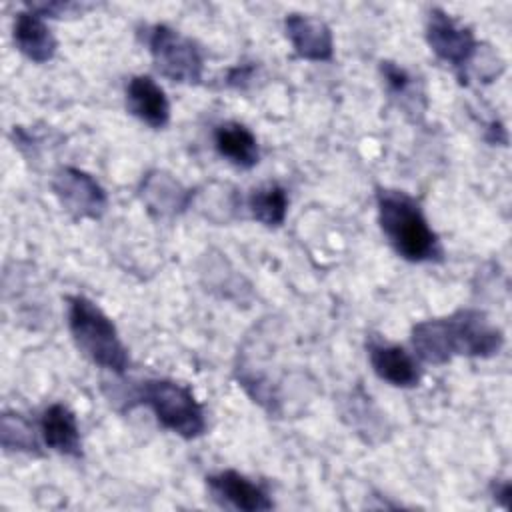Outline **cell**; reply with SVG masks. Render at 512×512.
Segmentation results:
<instances>
[{"label": "cell", "instance_id": "cell-1", "mask_svg": "<svg viewBox=\"0 0 512 512\" xmlns=\"http://www.w3.org/2000/svg\"><path fill=\"white\" fill-rule=\"evenodd\" d=\"M416 356L434 366L454 356L490 358L504 346V334L482 310L462 308L450 316L416 322L410 332Z\"/></svg>", "mask_w": 512, "mask_h": 512}, {"label": "cell", "instance_id": "cell-2", "mask_svg": "<svg viewBox=\"0 0 512 512\" xmlns=\"http://www.w3.org/2000/svg\"><path fill=\"white\" fill-rule=\"evenodd\" d=\"M378 222L394 252L408 262L442 260V244L428 224L422 206L404 190H376Z\"/></svg>", "mask_w": 512, "mask_h": 512}, {"label": "cell", "instance_id": "cell-3", "mask_svg": "<svg viewBox=\"0 0 512 512\" xmlns=\"http://www.w3.org/2000/svg\"><path fill=\"white\" fill-rule=\"evenodd\" d=\"M68 328L78 350L114 374H124L130 358L114 322L86 296H68Z\"/></svg>", "mask_w": 512, "mask_h": 512}, {"label": "cell", "instance_id": "cell-4", "mask_svg": "<svg viewBox=\"0 0 512 512\" xmlns=\"http://www.w3.org/2000/svg\"><path fill=\"white\" fill-rule=\"evenodd\" d=\"M136 404H146L156 420L170 432L194 440L206 430V416L194 392L174 380L154 378L140 384L134 394Z\"/></svg>", "mask_w": 512, "mask_h": 512}, {"label": "cell", "instance_id": "cell-5", "mask_svg": "<svg viewBox=\"0 0 512 512\" xmlns=\"http://www.w3.org/2000/svg\"><path fill=\"white\" fill-rule=\"evenodd\" d=\"M146 44L154 68L164 78L178 84H198L202 80L204 56L192 38L166 24H154L148 28Z\"/></svg>", "mask_w": 512, "mask_h": 512}, {"label": "cell", "instance_id": "cell-6", "mask_svg": "<svg viewBox=\"0 0 512 512\" xmlns=\"http://www.w3.org/2000/svg\"><path fill=\"white\" fill-rule=\"evenodd\" d=\"M426 42L436 58L450 64L460 80L466 82V70L480 52V42L474 32L442 8H432L426 20Z\"/></svg>", "mask_w": 512, "mask_h": 512}, {"label": "cell", "instance_id": "cell-7", "mask_svg": "<svg viewBox=\"0 0 512 512\" xmlns=\"http://www.w3.org/2000/svg\"><path fill=\"white\" fill-rule=\"evenodd\" d=\"M52 192L62 208L74 218L98 220L108 208L106 190L100 182L74 166H60L52 176Z\"/></svg>", "mask_w": 512, "mask_h": 512}, {"label": "cell", "instance_id": "cell-8", "mask_svg": "<svg viewBox=\"0 0 512 512\" xmlns=\"http://www.w3.org/2000/svg\"><path fill=\"white\" fill-rule=\"evenodd\" d=\"M206 484L212 498L222 506L244 512H262L274 508L268 492L236 470H222L212 474L206 478Z\"/></svg>", "mask_w": 512, "mask_h": 512}, {"label": "cell", "instance_id": "cell-9", "mask_svg": "<svg viewBox=\"0 0 512 512\" xmlns=\"http://www.w3.org/2000/svg\"><path fill=\"white\" fill-rule=\"evenodd\" d=\"M284 32L296 56L310 62H328L334 56V38L330 26L310 14L292 12L284 20Z\"/></svg>", "mask_w": 512, "mask_h": 512}, {"label": "cell", "instance_id": "cell-10", "mask_svg": "<svg viewBox=\"0 0 512 512\" xmlns=\"http://www.w3.org/2000/svg\"><path fill=\"white\" fill-rule=\"evenodd\" d=\"M368 358L374 374L396 388H412L420 382L422 372L416 358L398 344L370 340Z\"/></svg>", "mask_w": 512, "mask_h": 512}, {"label": "cell", "instance_id": "cell-11", "mask_svg": "<svg viewBox=\"0 0 512 512\" xmlns=\"http://www.w3.org/2000/svg\"><path fill=\"white\" fill-rule=\"evenodd\" d=\"M138 194L148 206V212L160 218L180 214L192 202V190H186L176 178L160 170L148 172L142 178Z\"/></svg>", "mask_w": 512, "mask_h": 512}, {"label": "cell", "instance_id": "cell-12", "mask_svg": "<svg viewBox=\"0 0 512 512\" xmlns=\"http://www.w3.org/2000/svg\"><path fill=\"white\" fill-rule=\"evenodd\" d=\"M126 106L132 116L150 128H164L170 122V102L164 90L150 76H132L126 86Z\"/></svg>", "mask_w": 512, "mask_h": 512}, {"label": "cell", "instance_id": "cell-13", "mask_svg": "<svg viewBox=\"0 0 512 512\" xmlns=\"http://www.w3.org/2000/svg\"><path fill=\"white\" fill-rule=\"evenodd\" d=\"M40 434L44 444L64 456L80 458L82 444H80V428L74 412L60 402L50 404L40 416Z\"/></svg>", "mask_w": 512, "mask_h": 512}, {"label": "cell", "instance_id": "cell-14", "mask_svg": "<svg viewBox=\"0 0 512 512\" xmlns=\"http://www.w3.org/2000/svg\"><path fill=\"white\" fill-rule=\"evenodd\" d=\"M16 48L32 62L44 64L54 58L58 42L44 22V18L32 10H22L16 14L12 28Z\"/></svg>", "mask_w": 512, "mask_h": 512}, {"label": "cell", "instance_id": "cell-15", "mask_svg": "<svg viewBox=\"0 0 512 512\" xmlns=\"http://www.w3.org/2000/svg\"><path fill=\"white\" fill-rule=\"evenodd\" d=\"M214 146L222 158L242 170H250L258 164L260 150L258 140L240 122H222L214 128Z\"/></svg>", "mask_w": 512, "mask_h": 512}, {"label": "cell", "instance_id": "cell-16", "mask_svg": "<svg viewBox=\"0 0 512 512\" xmlns=\"http://www.w3.org/2000/svg\"><path fill=\"white\" fill-rule=\"evenodd\" d=\"M248 212L264 226H280L288 212L286 190L276 182L254 188L248 196Z\"/></svg>", "mask_w": 512, "mask_h": 512}, {"label": "cell", "instance_id": "cell-17", "mask_svg": "<svg viewBox=\"0 0 512 512\" xmlns=\"http://www.w3.org/2000/svg\"><path fill=\"white\" fill-rule=\"evenodd\" d=\"M0 438L4 450L16 452H34L38 454V438L34 426L16 412H6L0 420Z\"/></svg>", "mask_w": 512, "mask_h": 512}, {"label": "cell", "instance_id": "cell-18", "mask_svg": "<svg viewBox=\"0 0 512 512\" xmlns=\"http://www.w3.org/2000/svg\"><path fill=\"white\" fill-rule=\"evenodd\" d=\"M380 72L384 76L388 92L398 100L402 98V106H406V102L416 104V98L422 96V92L416 88V80L402 66L386 60L380 62Z\"/></svg>", "mask_w": 512, "mask_h": 512}, {"label": "cell", "instance_id": "cell-19", "mask_svg": "<svg viewBox=\"0 0 512 512\" xmlns=\"http://www.w3.org/2000/svg\"><path fill=\"white\" fill-rule=\"evenodd\" d=\"M26 8L40 14L42 18H64V16H74L78 12L82 14L90 6H84L78 2H28Z\"/></svg>", "mask_w": 512, "mask_h": 512}, {"label": "cell", "instance_id": "cell-20", "mask_svg": "<svg viewBox=\"0 0 512 512\" xmlns=\"http://www.w3.org/2000/svg\"><path fill=\"white\" fill-rule=\"evenodd\" d=\"M252 72L254 68L252 66H236L228 72V78H226V84L228 86H234V88H244L250 78H252Z\"/></svg>", "mask_w": 512, "mask_h": 512}, {"label": "cell", "instance_id": "cell-21", "mask_svg": "<svg viewBox=\"0 0 512 512\" xmlns=\"http://www.w3.org/2000/svg\"><path fill=\"white\" fill-rule=\"evenodd\" d=\"M494 498L502 502V506H508L510 502V482H502L500 486H494Z\"/></svg>", "mask_w": 512, "mask_h": 512}]
</instances>
